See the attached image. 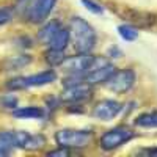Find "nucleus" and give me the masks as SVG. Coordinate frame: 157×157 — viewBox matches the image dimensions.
Returning <instances> with one entry per match:
<instances>
[{"mask_svg": "<svg viewBox=\"0 0 157 157\" xmlns=\"http://www.w3.org/2000/svg\"><path fill=\"white\" fill-rule=\"evenodd\" d=\"M135 126L145 129H157V112L143 113L135 120Z\"/></svg>", "mask_w": 157, "mask_h": 157, "instance_id": "15", "label": "nucleus"}, {"mask_svg": "<svg viewBox=\"0 0 157 157\" xmlns=\"http://www.w3.org/2000/svg\"><path fill=\"white\" fill-rule=\"evenodd\" d=\"M13 116L21 118V120H35V118H43L44 110L39 107H22L13 110Z\"/></svg>", "mask_w": 157, "mask_h": 157, "instance_id": "13", "label": "nucleus"}, {"mask_svg": "<svg viewBox=\"0 0 157 157\" xmlns=\"http://www.w3.org/2000/svg\"><path fill=\"white\" fill-rule=\"evenodd\" d=\"M69 39H71L69 30L60 27V29L55 32V35L50 38V41L47 43V46H49L50 49H55V50H64V49H66V46L69 44Z\"/></svg>", "mask_w": 157, "mask_h": 157, "instance_id": "12", "label": "nucleus"}, {"mask_svg": "<svg viewBox=\"0 0 157 157\" xmlns=\"http://www.w3.org/2000/svg\"><path fill=\"white\" fill-rule=\"evenodd\" d=\"M57 78L55 71H44V72H39V74H33V75H27V77H17V78H13L6 83L8 90H27V88H33V86H44L52 83Z\"/></svg>", "mask_w": 157, "mask_h": 157, "instance_id": "4", "label": "nucleus"}, {"mask_svg": "<svg viewBox=\"0 0 157 157\" xmlns=\"http://www.w3.org/2000/svg\"><path fill=\"white\" fill-rule=\"evenodd\" d=\"M115 66L110 64L104 58H94L91 60L88 69L83 74V82L86 85H98V83H105L107 78L115 72Z\"/></svg>", "mask_w": 157, "mask_h": 157, "instance_id": "3", "label": "nucleus"}, {"mask_svg": "<svg viewBox=\"0 0 157 157\" xmlns=\"http://www.w3.org/2000/svg\"><path fill=\"white\" fill-rule=\"evenodd\" d=\"M14 146V132H0V155H8Z\"/></svg>", "mask_w": 157, "mask_h": 157, "instance_id": "14", "label": "nucleus"}, {"mask_svg": "<svg viewBox=\"0 0 157 157\" xmlns=\"http://www.w3.org/2000/svg\"><path fill=\"white\" fill-rule=\"evenodd\" d=\"M135 83V72L132 69L115 71L105 82V86L113 93H126Z\"/></svg>", "mask_w": 157, "mask_h": 157, "instance_id": "6", "label": "nucleus"}, {"mask_svg": "<svg viewBox=\"0 0 157 157\" xmlns=\"http://www.w3.org/2000/svg\"><path fill=\"white\" fill-rule=\"evenodd\" d=\"M71 39L77 54H90L96 44V32L91 25L82 17L71 19Z\"/></svg>", "mask_w": 157, "mask_h": 157, "instance_id": "1", "label": "nucleus"}, {"mask_svg": "<svg viewBox=\"0 0 157 157\" xmlns=\"http://www.w3.org/2000/svg\"><path fill=\"white\" fill-rule=\"evenodd\" d=\"M93 140L91 130H75V129H61L55 134V141L63 148H85Z\"/></svg>", "mask_w": 157, "mask_h": 157, "instance_id": "2", "label": "nucleus"}, {"mask_svg": "<svg viewBox=\"0 0 157 157\" xmlns=\"http://www.w3.org/2000/svg\"><path fill=\"white\" fill-rule=\"evenodd\" d=\"M91 98V90L86 83H77L72 86H66L64 93L61 94V101L69 104H78Z\"/></svg>", "mask_w": 157, "mask_h": 157, "instance_id": "11", "label": "nucleus"}, {"mask_svg": "<svg viewBox=\"0 0 157 157\" xmlns=\"http://www.w3.org/2000/svg\"><path fill=\"white\" fill-rule=\"evenodd\" d=\"M149 154H152V155H157V149H152V151H149Z\"/></svg>", "mask_w": 157, "mask_h": 157, "instance_id": "24", "label": "nucleus"}, {"mask_svg": "<svg viewBox=\"0 0 157 157\" xmlns=\"http://www.w3.org/2000/svg\"><path fill=\"white\" fill-rule=\"evenodd\" d=\"M13 17H14V10L13 8H0V25L8 24Z\"/></svg>", "mask_w": 157, "mask_h": 157, "instance_id": "19", "label": "nucleus"}, {"mask_svg": "<svg viewBox=\"0 0 157 157\" xmlns=\"http://www.w3.org/2000/svg\"><path fill=\"white\" fill-rule=\"evenodd\" d=\"M71 154V151H69V148H63V146H60V149H55V151H50L47 155H61V157H64V155H69Z\"/></svg>", "mask_w": 157, "mask_h": 157, "instance_id": "22", "label": "nucleus"}, {"mask_svg": "<svg viewBox=\"0 0 157 157\" xmlns=\"http://www.w3.org/2000/svg\"><path fill=\"white\" fill-rule=\"evenodd\" d=\"M2 104H3V107H6V109H14L17 105V99L13 98V96H6V98L2 99Z\"/></svg>", "mask_w": 157, "mask_h": 157, "instance_id": "21", "label": "nucleus"}, {"mask_svg": "<svg viewBox=\"0 0 157 157\" xmlns=\"http://www.w3.org/2000/svg\"><path fill=\"white\" fill-rule=\"evenodd\" d=\"M82 3L85 5V8L88 11L94 13V14H102V13H104V8L98 2H94V0H82Z\"/></svg>", "mask_w": 157, "mask_h": 157, "instance_id": "20", "label": "nucleus"}, {"mask_svg": "<svg viewBox=\"0 0 157 157\" xmlns=\"http://www.w3.org/2000/svg\"><path fill=\"white\" fill-rule=\"evenodd\" d=\"M60 27H61V25H60L58 22H50V24L44 25V27L41 29V32H39V39H41L44 44H47V43L50 41V38L55 35V32H57Z\"/></svg>", "mask_w": 157, "mask_h": 157, "instance_id": "16", "label": "nucleus"}, {"mask_svg": "<svg viewBox=\"0 0 157 157\" xmlns=\"http://www.w3.org/2000/svg\"><path fill=\"white\" fill-rule=\"evenodd\" d=\"M118 33H120V36L124 39V41H135V39L138 38V32L135 27H132V25H120L118 27Z\"/></svg>", "mask_w": 157, "mask_h": 157, "instance_id": "18", "label": "nucleus"}, {"mask_svg": "<svg viewBox=\"0 0 157 157\" xmlns=\"http://www.w3.org/2000/svg\"><path fill=\"white\" fill-rule=\"evenodd\" d=\"M66 55H64V50H55L50 49L46 54V61L50 64V66H60V64L64 61Z\"/></svg>", "mask_w": 157, "mask_h": 157, "instance_id": "17", "label": "nucleus"}, {"mask_svg": "<svg viewBox=\"0 0 157 157\" xmlns=\"http://www.w3.org/2000/svg\"><path fill=\"white\" fill-rule=\"evenodd\" d=\"M14 141L16 146L27 151H38L46 146V137L41 134H29L25 130H17L14 132Z\"/></svg>", "mask_w": 157, "mask_h": 157, "instance_id": "8", "label": "nucleus"}, {"mask_svg": "<svg viewBox=\"0 0 157 157\" xmlns=\"http://www.w3.org/2000/svg\"><path fill=\"white\" fill-rule=\"evenodd\" d=\"M91 60H93V57H91L90 54H78V55H75V57H66L60 66L66 71V72H69V74L83 75L85 71H86L88 66H90Z\"/></svg>", "mask_w": 157, "mask_h": 157, "instance_id": "9", "label": "nucleus"}, {"mask_svg": "<svg viewBox=\"0 0 157 157\" xmlns=\"http://www.w3.org/2000/svg\"><path fill=\"white\" fill-rule=\"evenodd\" d=\"M121 110H123V105L118 101L105 99L96 104V107L93 109V116L102 121H110L115 116H118V113Z\"/></svg>", "mask_w": 157, "mask_h": 157, "instance_id": "10", "label": "nucleus"}, {"mask_svg": "<svg viewBox=\"0 0 157 157\" xmlns=\"http://www.w3.org/2000/svg\"><path fill=\"white\" fill-rule=\"evenodd\" d=\"M27 2H29V0H17V6H24Z\"/></svg>", "mask_w": 157, "mask_h": 157, "instance_id": "23", "label": "nucleus"}, {"mask_svg": "<svg viewBox=\"0 0 157 157\" xmlns=\"http://www.w3.org/2000/svg\"><path fill=\"white\" fill-rule=\"evenodd\" d=\"M57 3V0H32L27 10V19L32 24H41L44 22L49 14L52 13Z\"/></svg>", "mask_w": 157, "mask_h": 157, "instance_id": "7", "label": "nucleus"}, {"mask_svg": "<svg viewBox=\"0 0 157 157\" xmlns=\"http://www.w3.org/2000/svg\"><path fill=\"white\" fill-rule=\"evenodd\" d=\"M132 138H134L132 130H130L129 127L120 126V127L107 130V132L101 137L99 146L104 151H113V149L120 148L121 145H124V143H127L129 140H132Z\"/></svg>", "mask_w": 157, "mask_h": 157, "instance_id": "5", "label": "nucleus"}]
</instances>
